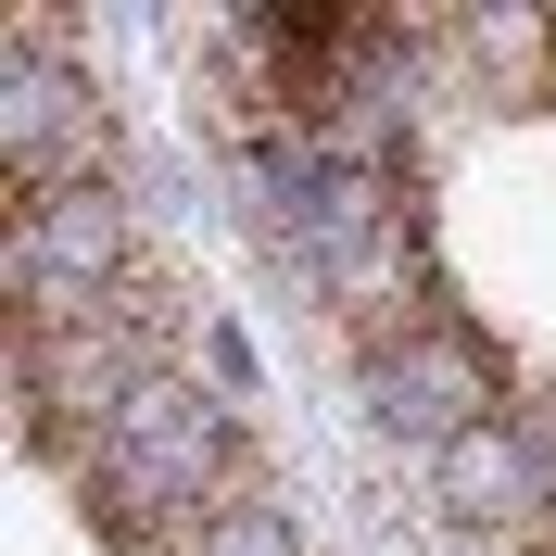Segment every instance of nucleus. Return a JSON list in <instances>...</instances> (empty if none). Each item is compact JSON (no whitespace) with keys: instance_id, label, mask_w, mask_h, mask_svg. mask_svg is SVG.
Masks as SVG:
<instances>
[{"instance_id":"nucleus-1","label":"nucleus","mask_w":556,"mask_h":556,"mask_svg":"<svg viewBox=\"0 0 556 556\" xmlns=\"http://www.w3.org/2000/svg\"><path fill=\"white\" fill-rule=\"evenodd\" d=\"M544 556H556V544H544Z\"/></svg>"}]
</instances>
